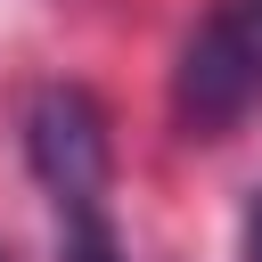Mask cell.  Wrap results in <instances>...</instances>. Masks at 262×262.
I'll use <instances>...</instances> for the list:
<instances>
[{
	"label": "cell",
	"mask_w": 262,
	"mask_h": 262,
	"mask_svg": "<svg viewBox=\"0 0 262 262\" xmlns=\"http://www.w3.org/2000/svg\"><path fill=\"white\" fill-rule=\"evenodd\" d=\"M237 262H262V188L246 196V221H237Z\"/></svg>",
	"instance_id": "3"
},
{
	"label": "cell",
	"mask_w": 262,
	"mask_h": 262,
	"mask_svg": "<svg viewBox=\"0 0 262 262\" xmlns=\"http://www.w3.org/2000/svg\"><path fill=\"white\" fill-rule=\"evenodd\" d=\"M0 262H16V254H8V246H0Z\"/></svg>",
	"instance_id": "4"
},
{
	"label": "cell",
	"mask_w": 262,
	"mask_h": 262,
	"mask_svg": "<svg viewBox=\"0 0 262 262\" xmlns=\"http://www.w3.org/2000/svg\"><path fill=\"white\" fill-rule=\"evenodd\" d=\"M262 106V0H213L172 57V123L188 139H221Z\"/></svg>",
	"instance_id": "1"
},
{
	"label": "cell",
	"mask_w": 262,
	"mask_h": 262,
	"mask_svg": "<svg viewBox=\"0 0 262 262\" xmlns=\"http://www.w3.org/2000/svg\"><path fill=\"white\" fill-rule=\"evenodd\" d=\"M25 164L41 180V196L57 205V221L106 213V180H115V139H106V106L82 82H49L25 106Z\"/></svg>",
	"instance_id": "2"
}]
</instances>
